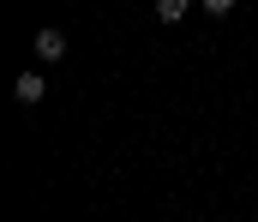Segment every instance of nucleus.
Listing matches in <instances>:
<instances>
[{"mask_svg": "<svg viewBox=\"0 0 258 222\" xmlns=\"http://www.w3.org/2000/svg\"><path fill=\"white\" fill-rule=\"evenodd\" d=\"M186 6H192V0H156V18H162V24H180Z\"/></svg>", "mask_w": 258, "mask_h": 222, "instance_id": "7ed1b4c3", "label": "nucleus"}, {"mask_svg": "<svg viewBox=\"0 0 258 222\" xmlns=\"http://www.w3.org/2000/svg\"><path fill=\"white\" fill-rule=\"evenodd\" d=\"M36 54H42V60H60V54H66V30L42 24V30H36Z\"/></svg>", "mask_w": 258, "mask_h": 222, "instance_id": "f03ea898", "label": "nucleus"}, {"mask_svg": "<svg viewBox=\"0 0 258 222\" xmlns=\"http://www.w3.org/2000/svg\"><path fill=\"white\" fill-rule=\"evenodd\" d=\"M234 6H240V0H204V12H216V18H228Z\"/></svg>", "mask_w": 258, "mask_h": 222, "instance_id": "20e7f679", "label": "nucleus"}, {"mask_svg": "<svg viewBox=\"0 0 258 222\" xmlns=\"http://www.w3.org/2000/svg\"><path fill=\"white\" fill-rule=\"evenodd\" d=\"M12 96H18L24 108H36V102L48 96V78H42V72H18V84H12Z\"/></svg>", "mask_w": 258, "mask_h": 222, "instance_id": "f257e3e1", "label": "nucleus"}]
</instances>
